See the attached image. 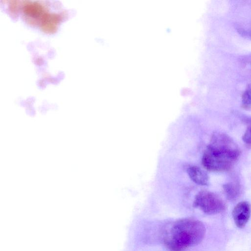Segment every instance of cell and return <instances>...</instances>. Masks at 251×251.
I'll list each match as a JSON object with an SVG mask.
<instances>
[{"label": "cell", "instance_id": "6da1fadb", "mask_svg": "<svg viewBox=\"0 0 251 251\" xmlns=\"http://www.w3.org/2000/svg\"><path fill=\"white\" fill-rule=\"evenodd\" d=\"M240 154L233 139L223 133L216 132L203 154L202 164L209 171L226 172L232 168Z\"/></svg>", "mask_w": 251, "mask_h": 251}, {"label": "cell", "instance_id": "7a4b0ae2", "mask_svg": "<svg viewBox=\"0 0 251 251\" xmlns=\"http://www.w3.org/2000/svg\"><path fill=\"white\" fill-rule=\"evenodd\" d=\"M205 233L203 224L193 218L174 222L165 235L164 242L169 251H184L200 243Z\"/></svg>", "mask_w": 251, "mask_h": 251}, {"label": "cell", "instance_id": "3957f363", "mask_svg": "<svg viewBox=\"0 0 251 251\" xmlns=\"http://www.w3.org/2000/svg\"><path fill=\"white\" fill-rule=\"evenodd\" d=\"M194 206L207 214H215L224 212L226 204L216 194L207 191H201L196 196Z\"/></svg>", "mask_w": 251, "mask_h": 251}, {"label": "cell", "instance_id": "277c9868", "mask_svg": "<svg viewBox=\"0 0 251 251\" xmlns=\"http://www.w3.org/2000/svg\"><path fill=\"white\" fill-rule=\"evenodd\" d=\"M251 214L250 204L246 201L239 202L232 211L233 218L236 226L243 228L248 223Z\"/></svg>", "mask_w": 251, "mask_h": 251}, {"label": "cell", "instance_id": "5b68a950", "mask_svg": "<svg viewBox=\"0 0 251 251\" xmlns=\"http://www.w3.org/2000/svg\"><path fill=\"white\" fill-rule=\"evenodd\" d=\"M187 172L190 178L196 183L201 185H207L209 177L207 174L201 169L196 166H190Z\"/></svg>", "mask_w": 251, "mask_h": 251}, {"label": "cell", "instance_id": "8992f818", "mask_svg": "<svg viewBox=\"0 0 251 251\" xmlns=\"http://www.w3.org/2000/svg\"><path fill=\"white\" fill-rule=\"evenodd\" d=\"M223 187L226 197L229 201H234L237 200L241 194V187L238 183H227L225 184Z\"/></svg>", "mask_w": 251, "mask_h": 251}, {"label": "cell", "instance_id": "52a82bcc", "mask_svg": "<svg viewBox=\"0 0 251 251\" xmlns=\"http://www.w3.org/2000/svg\"><path fill=\"white\" fill-rule=\"evenodd\" d=\"M242 106L245 109L251 106V84L247 86L242 95Z\"/></svg>", "mask_w": 251, "mask_h": 251}, {"label": "cell", "instance_id": "ba28073f", "mask_svg": "<svg viewBox=\"0 0 251 251\" xmlns=\"http://www.w3.org/2000/svg\"><path fill=\"white\" fill-rule=\"evenodd\" d=\"M244 142L248 146L251 147V120L249 121L246 130L243 136Z\"/></svg>", "mask_w": 251, "mask_h": 251}]
</instances>
